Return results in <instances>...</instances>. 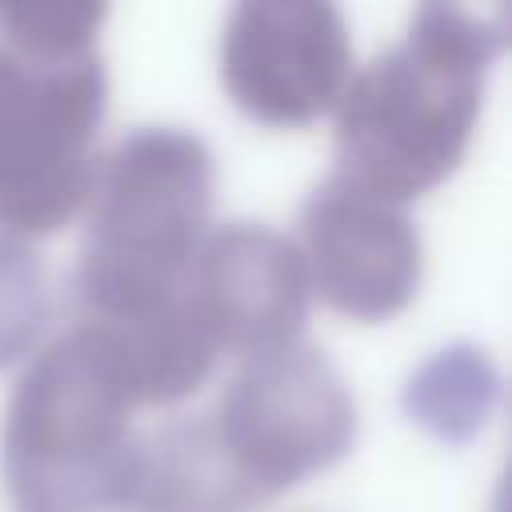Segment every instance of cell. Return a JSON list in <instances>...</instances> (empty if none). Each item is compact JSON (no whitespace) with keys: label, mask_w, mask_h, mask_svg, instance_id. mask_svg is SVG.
<instances>
[{"label":"cell","mask_w":512,"mask_h":512,"mask_svg":"<svg viewBox=\"0 0 512 512\" xmlns=\"http://www.w3.org/2000/svg\"><path fill=\"white\" fill-rule=\"evenodd\" d=\"M500 44V20L456 4H420L408 32L344 84L336 172L400 208L436 188L472 144Z\"/></svg>","instance_id":"6da1fadb"},{"label":"cell","mask_w":512,"mask_h":512,"mask_svg":"<svg viewBox=\"0 0 512 512\" xmlns=\"http://www.w3.org/2000/svg\"><path fill=\"white\" fill-rule=\"evenodd\" d=\"M216 164L208 144L176 124L128 132L92 172L88 232L72 276L80 320L152 308L188 288L208 236Z\"/></svg>","instance_id":"7a4b0ae2"},{"label":"cell","mask_w":512,"mask_h":512,"mask_svg":"<svg viewBox=\"0 0 512 512\" xmlns=\"http://www.w3.org/2000/svg\"><path fill=\"white\" fill-rule=\"evenodd\" d=\"M136 408L120 364L88 324L56 336L4 412L0 468L16 512H112Z\"/></svg>","instance_id":"3957f363"},{"label":"cell","mask_w":512,"mask_h":512,"mask_svg":"<svg viewBox=\"0 0 512 512\" xmlns=\"http://www.w3.org/2000/svg\"><path fill=\"white\" fill-rule=\"evenodd\" d=\"M104 96L96 48L44 56L0 40V228L8 236L56 232L84 208Z\"/></svg>","instance_id":"277c9868"},{"label":"cell","mask_w":512,"mask_h":512,"mask_svg":"<svg viewBox=\"0 0 512 512\" xmlns=\"http://www.w3.org/2000/svg\"><path fill=\"white\" fill-rule=\"evenodd\" d=\"M208 420L268 500L336 464L356 440V404L344 376L300 340L248 356Z\"/></svg>","instance_id":"5b68a950"},{"label":"cell","mask_w":512,"mask_h":512,"mask_svg":"<svg viewBox=\"0 0 512 512\" xmlns=\"http://www.w3.org/2000/svg\"><path fill=\"white\" fill-rule=\"evenodd\" d=\"M352 76L348 24L316 0L236 4L220 32V80L260 124H308L336 108Z\"/></svg>","instance_id":"8992f818"},{"label":"cell","mask_w":512,"mask_h":512,"mask_svg":"<svg viewBox=\"0 0 512 512\" xmlns=\"http://www.w3.org/2000/svg\"><path fill=\"white\" fill-rule=\"evenodd\" d=\"M308 288L352 320L400 312L420 284V232L408 212L332 172L300 212Z\"/></svg>","instance_id":"52a82bcc"},{"label":"cell","mask_w":512,"mask_h":512,"mask_svg":"<svg viewBox=\"0 0 512 512\" xmlns=\"http://www.w3.org/2000/svg\"><path fill=\"white\" fill-rule=\"evenodd\" d=\"M188 296L216 352L248 360L300 340L308 276L296 240L268 224L228 220L204 236Z\"/></svg>","instance_id":"ba28073f"},{"label":"cell","mask_w":512,"mask_h":512,"mask_svg":"<svg viewBox=\"0 0 512 512\" xmlns=\"http://www.w3.org/2000/svg\"><path fill=\"white\" fill-rule=\"evenodd\" d=\"M264 500L204 412L136 432L112 512H256Z\"/></svg>","instance_id":"9c48e42d"},{"label":"cell","mask_w":512,"mask_h":512,"mask_svg":"<svg viewBox=\"0 0 512 512\" xmlns=\"http://www.w3.org/2000/svg\"><path fill=\"white\" fill-rule=\"evenodd\" d=\"M496 368L480 348L436 352L408 384V412L440 440H468L496 404Z\"/></svg>","instance_id":"30bf717a"},{"label":"cell","mask_w":512,"mask_h":512,"mask_svg":"<svg viewBox=\"0 0 512 512\" xmlns=\"http://www.w3.org/2000/svg\"><path fill=\"white\" fill-rule=\"evenodd\" d=\"M48 276L16 236L0 232V368L20 360L48 324Z\"/></svg>","instance_id":"8fae6325"},{"label":"cell","mask_w":512,"mask_h":512,"mask_svg":"<svg viewBox=\"0 0 512 512\" xmlns=\"http://www.w3.org/2000/svg\"><path fill=\"white\" fill-rule=\"evenodd\" d=\"M104 16H108L104 4H72V0L0 4V40L44 56L92 52Z\"/></svg>","instance_id":"7c38bea8"}]
</instances>
